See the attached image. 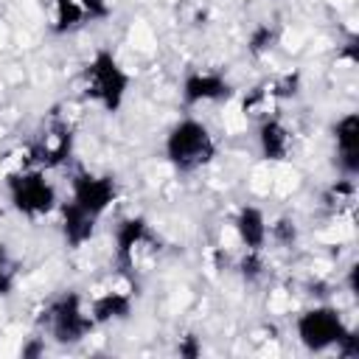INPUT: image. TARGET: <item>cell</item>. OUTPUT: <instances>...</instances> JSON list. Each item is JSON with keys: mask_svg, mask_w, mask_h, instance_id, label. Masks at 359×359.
I'll return each instance as SVG.
<instances>
[{"mask_svg": "<svg viewBox=\"0 0 359 359\" xmlns=\"http://www.w3.org/2000/svg\"><path fill=\"white\" fill-rule=\"evenodd\" d=\"M213 154H216V143L202 121L185 118L165 137V157L182 174L208 165L213 160Z\"/></svg>", "mask_w": 359, "mask_h": 359, "instance_id": "1", "label": "cell"}, {"mask_svg": "<svg viewBox=\"0 0 359 359\" xmlns=\"http://www.w3.org/2000/svg\"><path fill=\"white\" fill-rule=\"evenodd\" d=\"M129 90V76L109 50H98L84 70V93L107 112H118Z\"/></svg>", "mask_w": 359, "mask_h": 359, "instance_id": "2", "label": "cell"}, {"mask_svg": "<svg viewBox=\"0 0 359 359\" xmlns=\"http://www.w3.org/2000/svg\"><path fill=\"white\" fill-rule=\"evenodd\" d=\"M42 325L56 342L70 345V342H79L95 325V320L84 311L81 297L76 292H65L48 303V309L42 311Z\"/></svg>", "mask_w": 359, "mask_h": 359, "instance_id": "3", "label": "cell"}, {"mask_svg": "<svg viewBox=\"0 0 359 359\" xmlns=\"http://www.w3.org/2000/svg\"><path fill=\"white\" fill-rule=\"evenodd\" d=\"M6 185H8V196H11L14 210H20L22 216H42L56 202V191L39 168L11 174L6 180Z\"/></svg>", "mask_w": 359, "mask_h": 359, "instance_id": "4", "label": "cell"}, {"mask_svg": "<svg viewBox=\"0 0 359 359\" xmlns=\"http://www.w3.org/2000/svg\"><path fill=\"white\" fill-rule=\"evenodd\" d=\"M348 331L339 311L331 306H314L297 317V337L309 351H325L339 342V337Z\"/></svg>", "mask_w": 359, "mask_h": 359, "instance_id": "5", "label": "cell"}, {"mask_svg": "<svg viewBox=\"0 0 359 359\" xmlns=\"http://www.w3.org/2000/svg\"><path fill=\"white\" fill-rule=\"evenodd\" d=\"M115 199V180L112 177H98V174H76L73 177V199L81 210L90 216H101Z\"/></svg>", "mask_w": 359, "mask_h": 359, "instance_id": "6", "label": "cell"}, {"mask_svg": "<svg viewBox=\"0 0 359 359\" xmlns=\"http://www.w3.org/2000/svg\"><path fill=\"white\" fill-rule=\"evenodd\" d=\"M151 238L149 233V224L146 219L135 216V219H123L115 230V261L123 272H132L135 269V261H137V252L143 250V244Z\"/></svg>", "mask_w": 359, "mask_h": 359, "instance_id": "7", "label": "cell"}, {"mask_svg": "<svg viewBox=\"0 0 359 359\" xmlns=\"http://www.w3.org/2000/svg\"><path fill=\"white\" fill-rule=\"evenodd\" d=\"M334 143H337V165L345 177L359 171V115L348 112L334 123Z\"/></svg>", "mask_w": 359, "mask_h": 359, "instance_id": "8", "label": "cell"}, {"mask_svg": "<svg viewBox=\"0 0 359 359\" xmlns=\"http://www.w3.org/2000/svg\"><path fill=\"white\" fill-rule=\"evenodd\" d=\"M70 146H73V135L65 123H53L42 132V137L36 140V146L31 149V160L39 165V168H50V165H59L67 160L70 154Z\"/></svg>", "mask_w": 359, "mask_h": 359, "instance_id": "9", "label": "cell"}, {"mask_svg": "<svg viewBox=\"0 0 359 359\" xmlns=\"http://www.w3.org/2000/svg\"><path fill=\"white\" fill-rule=\"evenodd\" d=\"M233 87L216 73H188L182 81V101L188 107L205 104V101H224L230 98Z\"/></svg>", "mask_w": 359, "mask_h": 359, "instance_id": "10", "label": "cell"}, {"mask_svg": "<svg viewBox=\"0 0 359 359\" xmlns=\"http://www.w3.org/2000/svg\"><path fill=\"white\" fill-rule=\"evenodd\" d=\"M93 230H95V216L81 210L76 202L62 205V233H65V241L70 247H81L84 241H90Z\"/></svg>", "mask_w": 359, "mask_h": 359, "instance_id": "11", "label": "cell"}, {"mask_svg": "<svg viewBox=\"0 0 359 359\" xmlns=\"http://www.w3.org/2000/svg\"><path fill=\"white\" fill-rule=\"evenodd\" d=\"M236 233L241 238V244L247 250H261L266 244V236H269V227H266V219L258 208L252 205H244L236 216Z\"/></svg>", "mask_w": 359, "mask_h": 359, "instance_id": "12", "label": "cell"}, {"mask_svg": "<svg viewBox=\"0 0 359 359\" xmlns=\"http://www.w3.org/2000/svg\"><path fill=\"white\" fill-rule=\"evenodd\" d=\"M258 146L266 160H283L289 151V132L278 118H264L258 126Z\"/></svg>", "mask_w": 359, "mask_h": 359, "instance_id": "13", "label": "cell"}, {"mask_svg": "<svg viewBox=\"0 0 359 359\" xmlns=\"http://www.w3.org/2000/svg\"><path fill=\"white\" fill-rule=\"evenodd\" d=\"M132 311V297L123 294V292H107L101 297L93 300V309H90V317L95 323H109V320H123L129 317Z\"/></svg>", "mask_w": 359, "mask_h": 359, "instance_id": "14", "label": "cell"}, {"mask_svg": "<svg viewBox=\"0 0 359 359\" xmlns=\"http://www.w3.org/2000/svg\"><path fill=\"white\" fill-rule=\"evenodd\" d=\"M81 22H87V17H84L79 0H56V11H53V31L56 34L73 31Z\"/></svg>", "mask_w": 359, "mask_h": 359, "instance_id": "15", "label": "cell"}, {"mask_svg": "<svg viewBox=\"0 0 359 359\" xmlns=\"http://www.w3.org/2000/svg\"><path fill=\"white\" fill-rule=\"evenodd\" d=\"M275 42H278V28L269 25V22H258L247 36V50L252 56H264L275 48Z\"/></svg>", "mask_w": 359, "mask_h": 359, "instance_id": "16", "label": "cell"}, {"mask_svg": "<svg viewBox=\"0 0 359 359\" xmlns=\"http://www.w3.org/2000/svg\"><path fill=\"white\" fill-rule=\"evenodd\" d=\"M238 272L244 280H258L264 275V261H261V250H247V255L238 264Z\"/></svg>", "mask_w": 359, "mask_h": 359, "instance_id": "17", "label": "cell"}, {"mask_svg": "<svg viewBox=\"0 0 359 359\" xmlns=\"http://www.w3.org/2000/svg\"><path fill=\"white\" fill-rule=\"evenodd\" d=\"M14 261L8 255V250L0 244V294H8L14 289Z\"/></svg>", "mask_w": 359, "mask_h": 359, "instance_id": "18", "label": "cell"}, {"mask_svg": "<svg viewBox=\"0 0 359 359\" xmlns=\"http://www.w3.org/2000/svg\"><path fill=\"white\" fill-rule=\"evenodd\" d=\"M79 6H81L84 17H87L90 22L109 17V3H107V0H79Z\"/></svg>", "mask_w": 359, "mask_h": 359, "instance_id": "19", "label": "cell"}, {"mask_svg": "<svg viewBox=\"0 0 359 359\" xmlns=\"http://www.w3.org/2000/svg\"><path fill=\"white\" fill-rule=\"evenodd\" d=\"M272 236L280 241V244H294V238H297V230H294V222H289V219H280L278 224H272Z\"/></svg>", "mask_w": 359, "mask_h": 359, "instance_id": "20", "label": "cell"}, {"mask_svg": "<svg viewBox=\"0 0 359 359\" xmlns=\"http://www.w3.org/2000/svg\"><path fill=\"white\" fill-rule=\"evenodd\" d=\"M177 351H180V356H188V359H194V356H199V342H196V337L194 334H188V337H182L180 339V345H177Z\"/></svg>", "mask_w": 359, "mask_h": 359, "instance_id": "21", "label": "cell"}, {"mask_svg": "<svg viewBox=\"0 0 359 359\" xmlns=\"http://www.w3.org/2000/svg\"><path fill=\"white\" fill-rule=\"evenodd\" d=\"M45 348H42V342H28L25 348H22V356H39Z\"/></svg>", "mask_w": 359, "mask_h": 359, "instance_id": "22", "label": "cell"}]
</instances>
